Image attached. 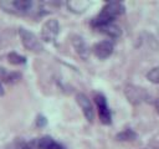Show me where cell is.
<instances>
[{"label": "cell", "mask_w": 159, "mask_h": 149, "mask_svg": "<svg viewBox=\"0 0 159 149\" xmlns=\"http://www.w3.org/2000/svg\"><path fill=\"white\" fill-rule=\"evenodd\" d=\"M124 12V6L118 2V1H109L108 4H106L103 6V9L101 10V12L98 14V16L92 21V25L96 26L97 29L113 22V20L119 16L120 14Z\"/></svg>", "instance_id": "obj_1"}, {"label": "cell", "mask_w": 159, "mask_h": 149, "mask_svg": "<svg viewBox=\"0 0 159 149\" xmlns=\"http://www.w3.org/2000/svg\"><path fill=\"white\" fill-rule=\"evenodd\" d=\"M34 4L29 0H12V1H0V7L4 11L16 14V15H25L29 14L32 9Z\"/></svg>", "instance_id": "obj_2"}, {"label": "cell", "mask_w": 159, "mask_h": 149, "mask_svg": "<svg viewBox=\"0 0 159 149\" xmlns=\"http://www.w3.org/2000/svg\"><path fill=\"white\" fill-rule=\"evenodd\" d=\"M19 35H20L21 42H22V45H24V47L26 50H29L31 52H35V53H40V52L43 51L42 42L31 31H29L26 29H20L19 30Z\"/></svg>", "instance_id": "obj_3"}, {"label": "cell", "mask_w": 159, "mask_h": 149, "mask_svg": "<svg viewBox=\"0 0 159 149\" xmlns=\"http://www.w3.org/2000/svg\"><path fill=\"white\" fill-rule=\"evenodd\" d=\"M124 94L132 104H139V103L147 101L149 97L148 92L144 88L134 86V84H127L124 87Z\"/></svg>", "instance_id": "obj_4"}, {"label": "cell", "mask_w": 159, "mask_h": 149, "mask_svg": "<svg viewBox=\"0 0 159 149\" xmlns=\"http://www.w3.org/2000/svg\"><path fill=\"white\" fill-rule=\"evenodd\" d=\"M60 31V25L58 21L56 19H50L47 20L41 29V37L42 40H45L46 42H52L55 41V38L57 37Z\"/></svg>", "instance_id": "obj_5"}, {"label": "cell", "mask_w": 159, "mask_h": 149, "mask_svg": "<svg viewBox=\"0 0 159 149\" xmlns=\"http://www.w3.org/2000/svg\"><path fill=\"white\" fill-rule=\"evenodd\" d=\"M76 101L78 103V106L81 107L82 112H83V115L86 117V119L92 123L93 122V118H94V111H93V107H92V103L89 101V98L83 94V93H78L76 96Z\"/></svg>", "instance_id": "obj_6"}, {"label": "cell", "mask_w": 159, "mask_h": 149, "mask_svg": "<svg viewBox=\"0 0 159 149\" xmlns=\"http://www.w3.org/2000/svg\"><path fill=\"white\" fill-rule=\"evenodd\" d=\"M26 149H63V147L56 143L55 140H52L51 138L45 137V138H40L30 142Z\"/></svg>", "instance_id": "obj_7"}, {"label": "cell", "mask_w": 159, "mask_h": 149, "mask_svg": "<svg viewBox=\"0 0 159 149\" xmlns=\"http://www.w3.org/2000/svg\"><path fill=\"white\" fill-rule=\"evenodd\" d=\"M94 99H96V104L98 107V114H99L101 122L104 124H109L111 123V111L108 109L106 98L102 94H96Z\"/></svg>", "instance_id": "obj_8"}, {"label": "cell", "mask_w": 159, "mask_h": 149, "mask_svg": "<svg viewBox=\"0 0 159 149\" xmlns=\"http://www.w3.org/2000/svg\"><path fill=\"white\" fill-rule=\"evenodd\" d=\"M71 43L73 46V48L76 50V52L78 53V56L83 60H87L89 56V48L88 45L86 43V41L78 36V35H72L71 36Z\"/></svg>", "instance_id": "obj_9"}, {"label": "cell", "mask_w": 159, "mask_h": 149, "mask_svg": "<svg viewBox=\"0 0 159 149\" xmlns=\"http://www.w3.org/2000/svg\"><path fill=\"white\" fill-rule=\"evenodd\" d=\"M112 52H113V43L108 40L101 41L93 46V53L101 60L109 57L112 55Z\"/></svg>", "instance_id": "obj_10"}, {"label": "cell", "mask_w": 159, "mask_h": 149, "mask_svg": "<svg viewBox=\"0 0 159 149\" xmlns=\"http://www.w3.org/2000/svg\"><path fill=\"white\" fill-rule=\"evenodd\" d=\"M98 29H99L102 32H104L106 35H108V36H111V37H113V38L119 37L120 34H122L120 27H119L118 25L113 24V22L107 24V25H103V26H101V27H98Z\"/></svg>", "instance_id": "obj_11"}, {"label": "cell", "mask_w": 159, "mask_h": 149, "mask_svg": "<svg viewBox=\"0 0 159 149\" xmlns=\"http://www.w3.org/2000/svg\"><path fill=\"white\" fill-rule=\"evenodd\" d=\"M20 78L19 73H9L4 67L0 66V81H5V82H16Z\"/></svg>", "instance_id": "obj_12"}, {"label": "cell", "mask_w": 159, "mask_h": 149, "mask_svg": "<svg viewBox=\"0 0 159 149\" xmlns=\"http://www.w3.org/2000/svg\"><path fill=\"white\" fill-rule=\"evenodd\" d=\"M116 138L118 140H134L137 138V133L133 132L132 129H124L123 132L118 133Z\"/></svg>", "instance_id": "obj_13"}, {"label": "cell", "mask_w": 159, "mask_h": 149, "mask_svg": "<svg viewBox=\"0 0 159 149\" xmlns=\"http://www.w3.org/2000/svg\"><path fill=\"white\" fill-rule=\"evenodd\" d=\"M67 5H68V7L71 9V11H75V12H82V11H84V9L88 6V2H82V1H70Z\"/></svg>", "instance_id": "obj_14"}, {"label": "cell", "mask_w": 159, "mask_h": 149, "mask_svg": "<svg viewBox=\"0 0 159 149\" xmlns=\"http://www.w3.org/2000/svg\"><path fill=\"white\" fill-rule=\"evenodd\" d=\"M7 60H9V62L12 63V65H22V63H25V57L20 56V55L16 53V52H10V53L7 55Z\"/></svg>", "instance_id": "obj_15"}, {"label": "cell", "mask_w": 159, "mask_h": 149, "mask_svg": "<svg viewBox=\"0 0 159 149\" xmlns=\"http://www.w3.org/2000/svg\"><path fill=\"white\" fill-rule=\"evenodd\" d=\"M147 78L152 82V83H155V84H159V66L152 68L148 73H147Z\"/></svg>", "instance_id": "obj_16"}, {"label": "cell", "mask_w": 159, "mask_h": 149, "mask_svg": "<svg viewBox=\"0 0 159 149\" xmlns=\"http://www.w3.org/2000/svg\"><path fill=\"white\" fill-rule=\"evenodd\" d=\"M155 108H157V111H158V113H159V99L155 101Z\"/></svg>", "instance_id": "obj_17"}, {"label": "cell", "mask_w": 159, "mask_h": 149, "mask_svg": "<svg viewBox=\"0 0 159 149\" xmlns=\"http://www.w3.org/2000/svg\"><path fill=\"white\" fill-rule=\"evenodd\" d=\"M2 94H4V88H2V86L0 83V96H2Z\"/></svg>", "instance_id": "obj_18"}]
</instances>
